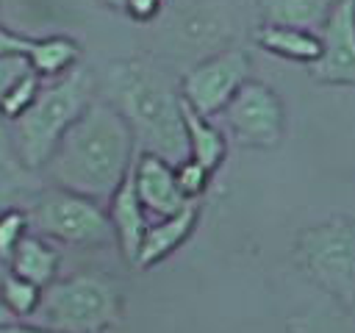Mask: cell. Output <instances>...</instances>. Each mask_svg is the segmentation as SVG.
I'll return each instance as SVG.
<instances>
[{"label": "cell", "instance_id": "1", "mask_svg": "<svg viewBox=\"0 0 355 333\" xmlns=\"http://www.w3.org/2000/svg\"><path fill=\"white\" fill-rule=\"evenodd\" d=\"M136 153V136L125 117L108 100H94L67 130L44 169L53 186L108 203L128 180Z\"/></svg>", "mask_w": 355, "mask_h": 333}, {"label": "cell", "instance_id": "2", "mask_svg": "<svg viewBox=\"0 0 355 333\" xmlns=\"http://www.w3.org/2000/svg\"><path fill=\"white\" fill-rule=\"evenodd\" d=\"M105 100L125 117L139 153H158L172 164L189 158L183 94L150 58H119L105 69Z\"/></svg>", "mask_w": 355, "mask_h": 333}, {"label": "cell", "instance_id": "3", "mask_svg": "<svg viewBox=\"0 0 355 333\" xmlns=\"http://www.w3.org/2000/svg\"><path fill=\"white\" fill-rule=\"evenodd\" d=\"M94 75L86 67H75L61 78L42 86L36 100L22 117L11 122L14 144L31 169H44L67 130L94 103Z\"/></svg>", "mask_w": 355, "mask_h": 333}, {"label": "cell", "instance_id": "4", "mask_svg": "<svg viewBox=\"0 0 355 333\" xmlns=\"http://www.w3.org/2000/svg\"><path fill=\"white\" fill-rule=\"evenodd\" d=\"M122 316V291L105 272L86 269L69 278H55L33 314L36 325L55 333H103Z\"/></svg>", "mask_w": 355, "mask_h": 333}, {"label": "cell", "instance_id": "5", "mask_svg": "<svg viewBox=\"0 0 355 333\" xmlns=\"http://www.w3.org/2000/svg\"><path fill=\"white\" fill-rule=\"evenodd\" d=\"M294 261L330 300L355 308V216L336 214L300 230Z\"/></svg>", "mask_w": 355, "mask_h": 333}, {"label": "cell", "instance_id": "6", "mask_svg": "<svg viewBox=\"0 0 355 333\" xmlns=\"http://www.w3.org/2000/svg\"><path fill=\"white\" fill-rule=\"evenodd\" d=\"M31 222L33 228L47 236L58 239L64 244L75 247H108L116 244L108 211L103 203L61 189V186H44L33 200H31Z\"/></svg>", "mask_w": 355, "mask_h": 333}, {"label": "cell", "instance_id": "7", "mask_svg": "<svg viewBox=\"0 0 355 333\" xmlns=\"http://www.w3.org/2000/svg\"><path fill=\"white\" fill-rule=\"evenodd\" d=\"M250 69H252V64L244 50H239V47L219 50V53L197 61L180 78L183 103L191 105L202 117H216L230 105V100L250 80Z\"/></svg>", "mask_w": 355, "mask_h": 333}, {"label": "cell", "instance_id": "8", "mask_svg": "<svg viewBox=\"0 0 355 333\" xmlns=\"http://www.w3.org/2000/svg\"><path fill=\"white\" fill-rule=\"evenodd\" d=\"M222 114L233 139L244 147L272 150L283 142V133H286L283 100L272 86L261 80H247Z\"/></svg>", "mask_w": 355, "mask_h": 333}, {"label": "cell", "instance_id": "9", "mask_svg": "<svg viewBox=\"0 0 355 333\" xmlns=\"http://www.w3.org/2000/svg\"><path fill=\"white\" fill-rule=\"evenodd\" d=\"M322 56L311 64L319 83L355 86V0H338L319 31Z\"/></svg>", "mask_w": 355, "mask_h": 333}, {"label": "cell", "instance_id": "10", "mask_svg": "<svg viewBox=\"0 0 355 333\" xmlns=\"http://www.w3.org/2000/svg\"><path fill=\"white\" fill-rule=\"evenodd\" d=\"M130 180L136 186V194H139L144 211L153 214L155 219L169 216V214L180 211L186 203H191L178 186L175 164L158 153H136Z\"/></svg>", "mask_w": 355, "mask_h": 333}, {"label": "cell", "instance_id": "11", "mask_svg": "<svg viewBox=\"0 0 355 333\" xmlns=\"http://www.w3.org/2000/svg\"><path fill=\"white\" fill-rule=\"evenodd\" d=\"M197 222H200V200H191L180 211H175L169 216H158L155 222H150L144 241H141V250H139V258H136V266L150 269V266L161 264L164 258H169L194 233Z\"/></svg>", "mask_w": 355, "mask_h": 333}, {"label": "cell", "instance_id": "12", "mask_svg": "<svg viewBox=\"0 0 355 333\" xmlns=\"http://www.w3.org/2000/svg\"><path fill=\"white\" fill-rule=\"evenodd\" d=\"M108 208V219H111V228H114V236H116V247L122 250L125 261L136 266V258H139V250H141V241H144V233L150 228L147 222V211L136 194V186L128 175V180L114 191V197L105 203Z\"/></svg>", "mask_w": 355, "mask_h": 333}, {"label": "cell", "instance_id": "13", "mask_svg": "<svg viewBox=\"0 0 355 333\" xmlns=\"http://www.w3.org/2000/svg\"><path fill=\"white\" fill-rule=\"evenodd\" d=\"M36 169H31L11 136V128H6L0 122V211L8 205H17L22 197H36L44 186L36 180L33 175Z\"/></svg>", "mask_w": 355, "mask_h": 333}, {"label": "cell", "instance_id": "14", "mask_svg": "<svg viewBox=\"0 0 355 333\" xmlns=\"http://www.w3.org/2000/svg\"><path fill=\"white\" fill-rule=\"evenodd\" d=\"M255 44L283 61H297V64H313L322 56V39L313 31H300V28H286V25H261L252 33Z\"/></svg>", "mask_w": 355, "mask_h": 333}, {"label": "cell", "instance_id": "15", "mask_svg": "<svg viewBox=\"0 0 355 333\" xmlns=\"http://www.w3.org/2000/svg\"><path fill=\"white\" fill-rule=\"evenodd\" d=\"M338 0H258L261 19L266 25H286L319 33Z\"/></svg>", "mask_w": 355, "mask_h": 333}, {"label": "cell", "instance_id": "16", "mask_svg": "<svg viewBox=\"0 0 355 333\" xmlns=\"http://www.w3.org/2000/svg\"><path fill=\"white\" fill-rule=\"evenodd\" d=\"M183 122H186V139H189V158L202 164L208 172H216L222 161L227 158V136L219 125L211 122V117L197 114L191 105L183 103Z\"/></svg>", "mask_w": 355, "mask_h": 333}, {"label": "cell", "instance_id": "17", "mask_svg": "<svg viewBox=\"0 0 355 333\" xmlns=\"http://www.w3.org/2000/svg\"><path fill=\"white\" fill-rule=\"evenodd\" d=\"M58 264H61L58 250L42 233H28L19 241V247H17V253H14L8 266H11L14 275H19L25 280H33L36 286L47 289L58 278Z\"/></svg>", "mask_w": 355, "mask_h": 333}, {"label": "cell", "instance_id": "18", "mask_svg": "<svg viewBox=\"0 0 355 333\" xmlns=\"http://www.w3.org/2000/svg\"><path fill=\"white\" fill-rule=\"evenodd\" d=\"M78 58H80V47H78V42H72L67 36L33 39L31 53H28V61L42 80H53V78L67 75L69 69L78 67Z\"/></svg>", "mask_w": 355, "mask_h": 333}, {"label": "cell", "instance_id": "19", "mask_svg": "<svg viewBox=\"0 0 355 333\" xmlns=\"http://www.w3.org/2000/svg\"><path fill=\"white\" fill-rule=\"evenodd\" d=\"M288 333H355V316L336 300L316 302L288 316Z\"/></svg>", "mask_w": 355, "mask_h": 333}, {"label": "cell", "instance_id": "20", "mask_svg": "<svg viewBox=\"0 0 355 333\" xmlns=\"http://www.w3.org/2000/svg\"><path fill=\"white\" fill-rule=\"evenodd\" d=\"M42 294L44 289L36 286L33 280H25L14 272H8L3 280H0V300L11 308V314L19 319V316H33L42 305Z\"/></svg>", "mask_w": 355, "mask_h": 333}, {"label": "cell", "instance_id": "21", "mask_svg": "<svg viewBox=\"0 0 355 333\" xmlns=\"http://www.w3.org/2000/svg\"><path fill=\"white\" fill-rule=\"evenodd\" d=\"M31 214L19 205H8L0 211V264H11L19 241L28 236Z\"/></svg>", "mask_w": 355, "mask_h": 333}, {"label": "cell", "instance_id": "22", "mask_svg": "<svg viewBox=\"0 0 355 333\" xmlns=\"http://www.w3.org/2000/svg\"><path fill=\"white\" fill-rule=\"evenodd\" d=\"M42 86H44V80L36 75V72H28L19 83H14L11 89H8V94L0 100V119H8V122H14L17 117H22L25 111H28V105L36 100V94L42 92Z\"/></svg>", "mask_w": 355, "mask_h": 333}, {"label": "cell", "instance_id": "23", "mask_svg": "<svg viewBox=\"0 0 355 333\" xmlns=\"http://www.w3.org/2000/svg\"><path fill=\"white\" fill-rule=\"evenodd\" d=\"M175 175H178V186L180 191L189 197V200H200L205 191H208V183H211V175L202 164H197L194 158H183L175 164Z\"/></svg>", "mask_w": 355, "mask_h": 333}, {"label": "cell", "instance_id": "24", "mask_svg": "<svg viewBox=\"0 0 355 333\" xmlns=\"http://www.w3.org/2000/svg\"><path fill=\"white\" fill-rule=\"evenodd\" d=\"M28 72H33L28 56L22 53H11V56H0V100L8 94V89L14 83H19Z\"/></svg>", "mask_w": 355, "mask_h": 333}, {"label": "cell", "instance_id": "25", "mask_svg": "<svg viewBox=\"0 0 355 333\" xmlns=\"http://www.w3.org/2000/svg\"><path fill=\"white\" fill-rule=\"evenodd\" d=\"M161 8H164V0H128L125 14L136 22H150L161 14Z\"/></svg>", "mask_w": 355, "mask_h": 333}, {"label": "cell", "instance_id": "26", "mask_svg": "<svg viewBox=\"0 0 355 333\" xmlns=\"http://www.w3.org/2000/svg\"><path fill=\"white\" fill-rule=\"evenodd\" d=\"M31 42H33V39L19 36V33H14V31H8V28L0 25V56H11V53L28 56V53H31Z\"/></svg>", "mask_w": 355, "mask_h": 333}, {"label": "cell", "instance_id": "27", "mask_svg": "<svg viewBox=\"0 0 355 333\" xmlns=\"http://www.w3.org/2000/svg\"><path fill=\"white\" fill-rule=\"evenodd\" d=\"M0 333H55V330H50V327H42V325H22V322H11V325H6V327H0Z\"/></svg>", "mask_w": 355, "mask_h": 333}, {"label": "cell", "instance_id": "28", "mask_svg": "<svg viewBox=\"0 0 355 333\" xmlns=\"http://www.w3.org/2000/svg\"><path fill=\"white\" fill-rule=\"evenodd\" d=\"M11 322H17V316L11 314V308L0 300V327H6V325H11Z\"/></svg>", "mask_w": 355, "mask_h": 333}, {"label": "cell", "instance_id": "29", "mask_svg": "<svg viewBox=\"0 0 355 333\" xmlns=\"http://www.w3.org/2000/svg\"><path fill=\"white\" fill-rule=\"evenodd\" d=\"M105 8H114V11H125V6H128V0H100Z\"/></svg>", "mask_w": 355, "mask_h": 333}]
</instances>
